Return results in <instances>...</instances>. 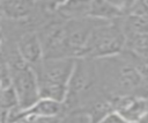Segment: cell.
<instances>
[{"label":"cell","mask_w":148,"mask_h":123,"mask_svg":"<svg viewBox=\"0 0 148 123\" xmlns=\"http://www.w3.org/2000/svg\"><path fill=\"white\" fill-rule=\"evenodd\" d=\"M140 123H148V114H147V115L141 120V122H140Z\"/></svg>","instance_id":"cell-19"},{"label":"cell","mask_w":148,"mask_h":123,"mask_svg":"<svg viewBox=\"0 0 148 123\" xmlns=\"http://www.w3.org/2000/svg\"><path fill=\"white\" fill-rule=\"evenodd\" d=\"M34 1H35V3L38 2V3H42L44 6H49V7H52V8L56 9L57 6L59 3H61L64 0H34Z\"/></svg>","instance_id":"cell-18"},{"label":"cell","mask_w":148,"mask_h":123,"mask_svg":"<svg viewBox=\"0 0 148 123\" xmlns=\"http://www.w3.org/2000/svg\"><path fill=\"white\" fill-rule=\"evenodd\" d=\"M99 123H130V122H127V121H125L124 118H121L118 114L111 113V114L108 115L104 120H102Z\"/></svg>","instance_id":"cell-17"},{"label":"cell","mask_w":148,"mask_h":123,"mask_svg":"<svg viewBox=\"0 0 148 123\" xmlns=\"http://www.w3.org/2000/svg\"><path fill=\"white\" fill-rule=\"evenodd\" d=\"M126 35L120 19L102 21L91 31L81 58L103 59L121 53L125 49Z\"/></svg>","instance_id":"cell-3"},{"label":"cell","mask_w":148,"mask_h":123,"mask_svg":"<svg viewBox=\"0 0 148 123\" xmlns=\"http://www.w3.org/2000/svg\"><path fill=\"white\" fill-rule=\"evenodd\" d=\"M34 0H2L0 3V9L5 16L20 20L29 16L34 9Z\"/></svg>","instance_id":"cell-10"},{"label":"cell","mask_w":148,"mask_h":123,"mask_svg":"<svg viewBox=\"0 0 148 123\" xmlns=\"http://www.w3.org/2000/svg\"><path fill=\"white\" fill-rule=\"evenodd\" d=\"M91 0H64L56 8L66 20H79L89 17V7Z\"/></svg>","instance_id":"cell-9"},{"label":"cell","mask_w":148,"mask_h":123,"mask_svg":"<svg viewBox=\"0 0 148 123\" xmlns=\"http://www.w3.org/2000/svg\"><path fill=\"white\" fill-rule=\"evenodd\" d=\"M120 22L126 36L148 34V15L127 14L120 19Z\"/></svg>","instance_id":"cell-12"},{"label":"cell","mask_w":148,"mask_h":123,"mask_svg":"<svg viewBox=\"0 0 148 123\" xmlns=\"http://www.w3.org/2000/svg\"><path fill=\"white\" fill-rule=\"evenodd\" d=\"M97 80V66L91 58H75V65L67 85L65 103H74L87 92L91 91Z\"/></svg>","instance_id":"cell-5"},{"label":"cell","mask_w":148,"mask_h":123,"mask_svg":"<svg viewBox=\"0 0 148 123\" xmlns=\"http://www.w3.org/2000/svg\"><path fill=\"white\" fill-rule=\"evenodd\" d=\"M10 85L17 97V106L21 110L30 108L40 99L36 71L16 53L7 62Z\"/></svg>","instance_id":"cell-4"},{"label":"cell","mask_w":148,"mask_h":123,"mask_svg":"<svg viewBox=\"0 0 148 123\" xmlns=\"http://www.w3.org/2000/svg\"><path fill=\"white\" fill-rule=\"evenodd\" d=\"M75 65V58H45L34 67L37 74L40 97L65 102L67 85Z\"/></svg>","instance_id":"cell-2"},{"label":"cell","mask_w":148,"mask_h":123,"mask_svg":"<svg viewBox=\"0 0 148 123\" xmlns=\"http://www.w3.org/2000/svg\"><path fill=\"white\" fill-rule=\"evenodd\" d=\"M17 52L20 57L30 66H38L43 59V48L38 34L36 32H27L20 37L17 43Z\"/></svg>","instance_id":"cell-8"},{"label":"cell","mask_w":148,"mask_h":123,"mask_svg":"<svg viewBox=\"0 0 148 123\" xmlns=\"http://www.w3.org/2000/svg\"><path fill=\"white\" fill-rule=\"evenodd\" d=\"M124 50L135 57L148 59V34L126 36Z\"/></svg>","instance_id":"cell-13"},{"label":"cell","mask_w":148,"mask_h":123,"mask_svg":"<svg viewBox=\"0 0 148 123\" xmlns=\"http://www.w3.org/2000/svg\"><path fill=\"white\" fill-rule=\"evenodd\" d=\"M20 123H60L58 117H42V116H25Z\"/></svg>","instance_id":"cell-15"},{"label":"cell","mask_w":148,"mask_h":123,"mask_svg":"<svg viewBox=\"0 0 148 123\" xmlns=\"http://www.w3.org/2000/svg\"><path fill=\"white\" fill-rule=\"evenodd\" d=\"M14 123H20V122H14Z\"/></svg>","instance_id":"cell-20"},{"label":"cell","mask_w":148,"mask_h":123,"mask_svg":"<svg viewBox=\"0 0 148 123\" xmlns=\"http://www.w3.org/2000/svg\"><path fill=\"white\" fill-rule=\"evenodd\" d=\"M89 17L102 21H116L123 19L124 15L109 0H91Z\"/></svg>","instance_id":"cell-11"},{"label":"cell","mask_w":148,"mask_h":123,"mask_svg":"<svg viewBox=\"0 0 148 123\" xmlns=\"http://www.w3.org/2000/svg\"><path fill=\"white\" fill-rule=\"evenodd\" d=\"M43 55L45 58L68 57L65 43V22H52L46 24L39 32Z\"/></svg>","instance_id":"cell-6"},{"label":"cell","mask_w":148,"mask_h":123,"mask_svg":"<svg viewBox=\"0 0 148 123\" xmlns=\"http://www.w3.org/2000/svg\"><path fill=\"white\" fill-rule=\"evenodd\" d=\"M113 113L130 123H140L148 114V97L143 96H109Z\"/></svg>","instance_id":"cell-7"},{"label":"cell","mask_w":148,"mask_h":123,"mask_svg":"<svg viewBox=\"0 0 148 123\" xmlns=\"http://www.w3.org/2000/svg\"><path fill=\"white\" fill-rule=\"evenodd\" d=\"M130 14L148 15V0H135V3Z\"/></svg>","instance_id":"cell-16"},{"label":"cell","mask_w":148,"mask_h":123,"mask_svg":"<svg viewBox=\"0 0 148 123\" xmlns=\"http://www.w3.org/2000/svg\"><path fill=\"white\" fill-rule=\"evenodd\" d=\"M104 80L108 96H143L148 97V85L133 65L121 52L113 57L103 58Z\"/></svg>","instance_id":"cell-1"},{"label":"cell","mask_w":148,"mask_h":123,"mask_svg":"<svg viewBox=\"0 0 148 123\" xmlns=\"http://www.w3.org/2000/svg\"><path fill=\"white\" fill-rule=\"evenodd\" d=\"M124 16L130 14L134 3H135V0H109Z\"/></svg>","instance_id":"cell-14"}]
</instances>
